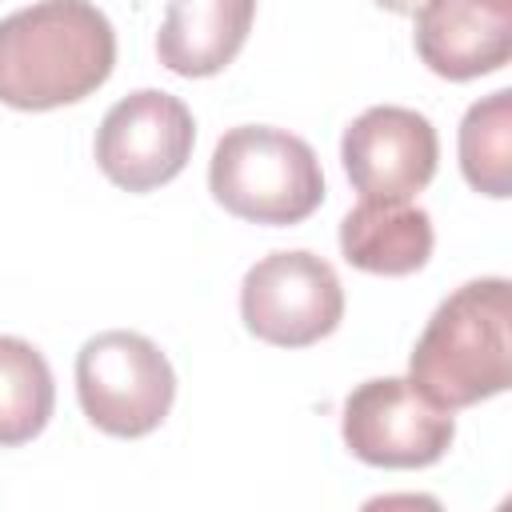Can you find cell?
Segmentation results:
<instances>
[{"mask_svg": "<svg viewBox=\"0 0 512 512\" xmlns=\"http://www.w3.org/2000/svg\"><path fill=\"white\" fill-rule=\"evenodd\" d=\"M256 0H168L156 56L176 76H216L252 32Z\"/></svg>", "mask_w": 512, "mask_h": 512, "instance_id": "cell-10", "label": "cell"}, {"mask_svg": "<svg viewBox=\"0 0 512 512\" xmlns=\"http://www.w3.org/2000/svg\"><path fill=\"white\" fill-rule=\"evenodd\" d=\"M196 144L192 112L180 96L140 88L116 100L96 128V164L124 192H152L184 172Z\"/></svg>", "mask_w": 512, "mask_h": 512, "instance_id": "cell-7", "label": "cell"}, {"mask_svg": "<svg viewBox=\"0 0 512 512\" xmlns=\"http://www.w3.org/2000/svg\"><path fill=\"white\" fill-rule=\"evenodd\" d=\"M432 216L408 200H360L340 220V252L372 276H408L432 256Z\"/></svg>", "mask_w": 512, "mask_h": 512, "instance_id": "cell-11", "label": "cell"}, {"mask_svg": "<svg viewBox=\"0 0 512 512\" xmlns=\"http://www.w3.org/2000/svg\"><path fill=\"white\" fill-rule=\"evenodd\" d=\"M76 396L100 432L136 440L164 424L176 400V372L148 336L112 328L76 352Z\"/></svg>", "mask_w": 512, "mask_h": 512, "instance_id": "cell-4", "label": "cell"}, {"mask_svg": "<svg viewBox=\"0 0 512 512\" xmlns=\"http://www.w3.org/2000/svg\"><path fill=\"white\" fill-rule=\"evenodd\" d=\"M212 196L252 224H300L324 200V172L308 140L272 124H240L216 140Z\"/></svg>", "mask_w": 512, "mask_h": 512, "instance_id": "cell-3", "label": "cell"}, {"mask_svg": "<svg viewBox=\"0 0 512 512\" xmlns=\"http://www.w3.org/2000/svg\"><path fill=\"white\" fill-rule=\"evenodd\" d=\"M116 64V32L92 0H36L0 20V104L44 112L96 92Z\"/></svg>", "mask_w": 512, "mask_h": 512, "instance_id": "cell-1", "label": "cell"}, {"mask_svg": "<svg viewBox=\"0 0 512 512\" xmlns=\"http://www.w3.org/2000/svg\"><path fill=\"white\" fill-rule=\"evenodd\" d=\"M240 316L252 336L276 348H308L344 316L336 268L316 252H272L244 272Z\"/></svg>", "mask_w": 512, "mask_h": 512, "instance_id": "cell-5", "label": "cell"}, {"mask_svg": "<svg viewBox=\"0 0 512 512\" xmlns=\"http://www.w3.org/2000/svg\"><path fill=\"white\" fill-rule=\"evenodd\" d=\"M340 432L348 452L364 464L424 468L448 452L456 420L448 408L432 404L412 380L376 376L348 392Z\"/></svg>", "mask_w": 512, "mask_h": 512, "instance_id": "cell-6", "label": "cell"}, {"mask_svg": "<svg viewBox=\"0 0 512 512\" xmlns=\"http://www.w3.org/2000/svg\"><path fill=\"white\" fill-rule=\"evenodd\" d=\"M376 4L388 8V12H400V16H404V12H416L424 0H376Z\"/></svg>", "mask_w": 512, "mask_h": 512, "instance_id": "cell-14", "label": "cell"}, {"mask_svg": "<svg viewBox=\"0 0 512 512\" xmlns=\"http://www.w3.org/2000/svg\"><path fill=\"white\" fill-rule=\"evenodd\" d=\"M56 404L52 368L20 336H0V444L16 448L44 432Z\"/></svg>", "mask_w": 512, "mask_h": 512, "instance_id": "cell-12", "label": "cell"}, {"mask_svg": "<svg viewBox=\"0 0 512 512\" xmlns=\"http://www.w3.org/2000/svg\"><path fill=\"white\" fill-rule=\"evenodd\" d=\"M460 172L484 196H512V92L496 88L460 120Z\"/></svg>", "mask_w": 512, "mask_h": 512, "instance_id": "cell-13", "label": "cell"}, {"mask_svg": "<svg viewBox=\"0 0 512 512\" xmlns=\"http://www.w3.org/2000/svg\"><path fill=\"white\" fill-rule=\"evenodd\" d=\"M416 52L444 80H476L512 56V4L424 0L416 8Z\"/></svg>", "mask_w": 512, "mask_h": 512, "instance_id": "cell-9", "label": "cell"}, {"mask_svg": "<svg viewBox=\"0 0 512 512\" xmlns=\"http://www.w3.org/2000/svg\"><path fill=\"white\" fill-rule=\"evenodd\" d=\"M408 380L448 412L508 388L512 288L504 276L468 280L436 304L408 356Z\"/></svg>", "mask_w": 512, "mask_h": 512, "instance_id": "cell-2", "label": "cell"}, {"mask_svg": "<svg viewBox=\"0 0 512 512\" xmlns=\"http://www.w3.org/2000/svg\"><path fill=\"white\" fill-rule=\"evenodd\" d=\"M492 4H512V0H492Z\"/></svg>", "mask_w": 512, "mask_h": 512, "instance_id": "cell-15", "label": "cell"}, {"mask_svg": "<svg viewBox=\"0 0 512 512\" xmlns=\"http://www.w3.org/2000/svg\"><path fill=\"white\" fill-rule=\"evenodd\" d=\"M340 160L364 200H412L436 176L440 140L424 112L376 104L344 128Z\"/></svg>", "mask_w": 512, "mask_h": 512, "instance_id": "cell-8", "label": "cell"}]
</instances>
